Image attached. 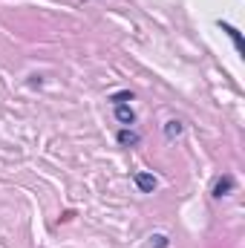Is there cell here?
I'll return each instance as SVG.
<instances>
[{
    "mask_svg": "<svg viewBox=\"0 0 245 248\" xmlns=\"http://www.w3.org/2000/svg\"><path fill=\"white\" fill-rule=\"evenodd\" d=\"M116 119H119L122 124H133L136 122V113H133L127 104H116Z\"/></svg>",
    "mask_w": 245,
    "mask_h": 248,
    "instance_id": "cell-1",
    "label": "cell"
},
{
    "mask_svg": "<svg viewBox=\"0 0 245 248\" xmlns=\"http://www.w3.org/2000/svg\"><path fill=\"white\" fill-rule=\"evenodd\" d=\"M136 185L141 187L144 193H153V187H156V179H153L150 173H136Z\"/></svg>",
    "mask_w": 245,
    "mask_h": 248,
    "instance_id": "cell-2",
    "label": "cell"
},
{
    "mask_svg": "<svg viewBox=\"0 0 245 248\" xmlns=\"http://www.w3.org/2000/svg\"><path fill=\"white\" fill-rule=\"evenodd\" d=\"M231 187H234V179H231V176H225V179H219V182L214 185V196H225Z\"/></svg>",
    "mask_w": 245,
    "mask_h": 248,
    "instance_id": "cell-3",
    "label": "cell"
},
{
    "mask_svg": "<svg viewBox=\"0 0 245 248\" xmlns=\"http://www.w3.org/2000/svg\"><path fill=\"white\" fill-rule=\"evenodd\" d=\"M219 26H222V29H225V32H228V35L234 38V44H237V52L243 55V52H245V46H243V38H240V32H237V29H234L231 23H219Z\"/></svg>",
    "mask_w": 245,
    "mask_h": 248,
    "instance_id": "cell-4",
    "label": "cell"
},
{
    "mask_svg": "<svg viewBox=\"0 0 245 248\" xmlns=\"http://www.w3.org/2000/svg\"><path fill=\"white\" fill-rule=\"evenodd\" d=\"M119 141H122L124 147H127V144H138V133H133V130H122V133H119Z\"/></svg>",
    "mask_w": 245,
    "mask_h": 248,
    "instance_id": "cell-5",
    "label": "cell"
},
{
    "mask_svg": "<svg viewBox=\"0 0 245 248\" xmlns=\"http://www.w3.org/2000/svg\"><path fill=\"white\" fill-rule=\"evenodd\" d=\"M165 133H168V139H176V136H182V124L179 122H168Z\"/></svg>",
    "mask_w": 245,
    "mask_h": 248,
    "instance_id": "cell-6",
    "label": "cell"
},
{
    "mask_svg": "<svg viewBox=\"0 0 245 248\" xmlns=\"http://www.w3.org/2000/svg\"><path fill=\"white\" fill-rule=\"evenodd\" d=\"M127 101H133V93H116L113 95V104H127Z\"/></svg>",
    "mask_w": 245,
    "mask_h": 248,
    "instance_id": "cell-7",
    "label": "cell"
}]
</instances>
